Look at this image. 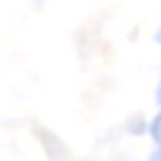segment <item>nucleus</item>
I'll return each instance as SVG.
<instances>
[{"mask_svg":"<svg viewBox=\"0 0 161 161\" xmlns=\"http://www.w3.org/2000/svg\"><path fill=\"white\" fill-rule=\"evenodd\" d=\"M153 136L161 142V116H156V122H153Z\"/></svg>","mask_w":161,"mask_h":161,"instance_id":"1","label":"nucleus"},{"mask_svg":"<svg viewBox=\"0 0 161 161\" xmlns=\"http://www.w3.org/2000/svg\"><path fill=\"white\" fill-rule=\"evenodd\" d=\"M150 161H161V150H156V153L150 156Z\"/></svg>","mask_w":161,"mask_h":161,"instance_id":"2","label":"nucleus"},{"mask_svg":"<svg viewBox=\"0 0 161 161\" xmlns=\"http://www.w3.org/2000/svg\"><path fill=\"white\" fill-rule=\"evenodd\" d=\"M156 40H158V45H161V28H158V34H156Z\"/></svg>","mask_w":161,"mask_h":161,"instance_id":"3","label":"nucleus"}]
</instances>
